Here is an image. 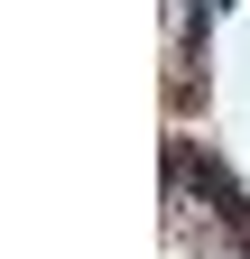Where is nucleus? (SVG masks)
Returning <instances> with one entry per match:
<instances>
[{
    "instance_id": "1",
    "label": "nucleus",
    "mask_w": 250,
    "mask_h": 259,
    "mask_svg": "<svg viewBox=\"0 0 250 259\" xmlns=\"http://www.w3.org/2000/svg\"><path fill=\"white\" fill-rule=\"evenodd\" d=\"M195 185H204V204H213V213H223V222H232V232H250V204H241V185H232L223 167H204Z\"/></svg>"
}]
</instances>
